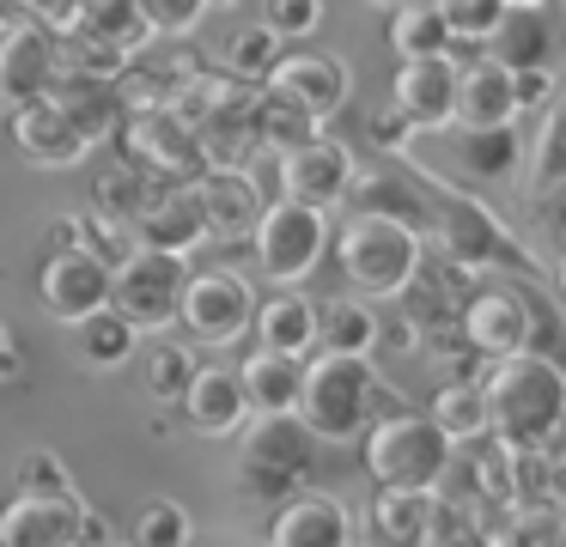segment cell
Masks as SVG:
<instances>
[{
    "instance_id": "cell-52",
    "label": "cell",
    "mask_w": 566,
    "mask_h": 547,
    "mask_svg": "<svg viewBox=\"0 0 566 547\" xmlns=\"http://www.w3.org/2000/svg\"><path fill=\"white\" fill-rule=\"evenodd\" d=\"M213 7H238V0H208V12H213Z\"/></svg>"
},
{
    "instance_id": "cell-22",
    "label": "cell",
    "mask_w": 566,
    "mask_h": 547,
    "mask_svg": "<svg viewBox=\"0 0 566 547\" xmlns=\"http://www.w3.org/2000/svg\"><path fill=\"white\" fill-rule=\"evenodd\" d=\"M269 547H354V517L329 493H293L286 505H274Z\"/></svg>"
},
{
    "instance_id": "cell-54",
    "label": "cell",
    "mask_w": 566,
    "mask_h": 547,
    "mask_svg": "<svg viewBox=\"0 0 566 547\" xmlns=\"http://www.w3.org/2000/svg\"><path fill=\"white\" fill-rule=\"evenodd\" d=\"M560 517H566V498H560Z\"/></svg>"
},
{
    "instance_id": "cell-20",
    "label": "cell",
    "mask_w": 566,
    "mask_h": 547,
    "mask_svg": "<svg viewBox=\"0 0 566 547\" xmlns=\"http://www.w3.org/2000/svg\"><path fill=\"white\" fill-rule=\"evenodd\" d=\"M80 517H86L80 493H62V498L19 493L13 505L0 511V547H74Z\"/></svg>"
},
{
    "instance_id": "cell-35",
    "label": "cell",
    "mask_w": 566,
    "mask_h": 547,
    "mask_svg": "<svg viewBox=\"0 0 566 547\" xmlns=\"http://www.w3.org/2000/svg\"><path fill=\"white\" fill-rule=\"evenodd\" d=\"M384 340V323L366 298H329L317 304V347L335 353H371Z\"/></svg>"
},
{
    "instance_id": "cell-47",
    "label": "cell",
    "mask_w": 566,
    "mask_h": 547,
    "mask_svg": "<svg viewBox=\"0 0 566 547\" xmlns=\"http://www.w3.org/2000/svg\"><path fill=\"white\" fill-rule=\"evenodd\" d=\"M536 225L566 243V177L548 182V189H536Z\"/></svg>"
},
{
    "instance_id": "cell-40",
    "label": "cell",
    "mask_w": 566,
    "mask_h": 547,
    "mask_svg": "<svg viewBox=\"0 0 566 547\" xmlns=\"http://www.w3.org/2000/svg\"><path fill=\"white\" fill-rule=\"evenodd\" d=\"M189 371H196V359H189V347H177V340H153L147 359H140V383H147L153 401H177L189 383Z\"/></svg>"
},
{
    "instance_id": "cell-43",
    "label": "cell",
    "mask_w": 566,
    "mask_h": 547,
    "mask_svg": "<svg viewBox=\"0 0 566 547\" xmlns=\"http://www.w3.org/2000/svg\"><path fill=\"white\" fill-rule=\"evenodd\" d=\"M13 481H19V493H43V498H62V493H74V474H67V462L55 456V450H25V456L13 462Z\"/></svg>"
},
{
    "instance_id": "cell-12",
    "label": "cell",
    "mask_w": 566,
    "mask_h": 547,
    "mask_svg": "<svg viewBox=\"0 0 566 547\" xmlns=\"http://www.w3.org/2000/svg\"><path fill=\"white\" fill-rule=\"evenodd\" d=\"M457 328H463L469 353H481V359H505V353L530 347V340L542 335L536 311H530V298L517 286H500V280H488V286H475L463 298V316H457Z\"/></svg>"
},
{
    "instance_id": "cell-9",
    "label": "cell",
    "mask_w": 566,
    "mask_h": 547,
    "mask_svg": "<svg viewBox=\"0 0 566 547\" xmlns=\"http://www.w3.org/2000/svg\"><path fill=\"white\" fill-rule=\"evenodd\" d=\"M256 286L232 267H208V274L184 280V304H177V323L184 335H196L201 347H238L256 323Z\"/></svg>"
},
{
    "instance_id": "cell-5",
    "label": "cell",
    "mask_w": 566,
    "mask_h": 547,
    "mask_svg": "<svg viewBox=\"0 0 566 547\" xmlns=\"http://www.w3.org/2000/svg\"><path fill=\"white\" fill-rule=\"evenodd\" d=\"M427 225H432L439 255L457 262L463 274H481V267H530L524 243L500 225V213H488L463 189H444L439 177H427Z\"/></svg>"
},
{
    "instance_id": "cell-7",
    "label": "cell",
    "mask_w": 566,
    "mask_h": 547,
    "mask_svg": "<svg viewBox=\"0 0 566 547\" xmlns=\"http://www.w3.org/2000/svg\"><path fill=\"white\" fill-rule=\"evenodd\" d=\"M250 250H256V274L262 280L298 286V280L323 262V250H329V213L281 194V201L262 207L256 231H250Z\"/></svg>"
},
{
    "instance_id": "cell-26",
    "label": "cell",
    "mask_w": 566,
    "mask_h": 547,
    "mask_svg": "<svg viewBox=\"0 0 566 547\" xmlns=\"http://www.w3.org/2000/svg\"><path fill=\"white\" fill-rule=\"evenodd\" d=\"M347 207L354 213H384V219H402V225L427 231V177H402V170H354L347 182Z\"/></svg>"
},
{
    "instance_id": "cell-38",
    "label": "cell",
    "mask_w": 566,
    "mask_h": 547,
    "mask_svg": "<svg viewBox=\"0 0 566 547\" xmlns=\"http://www.w3.org/2000/svg\"><path fill=\"white\" fill-rule=\"evenodd\" d=\"M189 511L177 505V498H147V505L135 511V535H128V547H189Z\"/></svg>"
},
{
    "instance_id": "cell-42",
    "label": "cell",
    "mask_w": 566,
    "mask_h": 547,
    "mask_svg": "<svg viewBox=\"0 0 566 547\" xmlns=\"http://www.w3.org/2000/svg\"><path fill=\"white\" fill-rule=\"evenodd\" d=\"M444 24H451V43L481 49L493 36V24L505 19V0H439Z\"/></svg>"
},
{
    "instance_id": "cell-21",
    "label": "cell",
    "mask_w": 566,
    "mask_h": 547,
    "mask_svg": "<svg viewBox=\"0 0 566 547\" xmlns=\"http://www.w3.org/2000/svg\"><path fill=\"white\" fill-rule=\"evenodd\" d=\"M196 194L201 213H208V238H244V231H256L262 207H269L250 165H208L196 177Z\"/></svg>"
},
{
    "instance_id": "cell-46",
    "label": "cell",
    "mask_w": 566,
    "mask_h": 547,
    "mask_svg": "<svg viewBox=\"0 0 566 547\" xmlns=\"http://www.w3.org/2000/svg\"><path fill=\"white\" fill-rule=\"evenodd\" d=\"M554 92H560V80H554V61H542V67H512V97H517V116H530V109H548Z\"/></svg>"
},
{
    "instance_id": "cell-25",
    "label": "cell",
    "mask_w": 566,
    "mask_h": 547,
    "mask_svg": "<svg viewBox=\"0 0 566 547\" xmlns=\"http://www.w3.org/2000/svg\"><path fill=\"white\" fill-rule=\"evenodd\" d=\"M432 511H439L432 493H415V486H378V493H371V511H366L371 547H427Z\"/></svg>"
},
{
    "instance_id": "cell-24",
    "label": "cell",
    "mask_w": 566,
    "mask_h": 547,
    "mask_svg": "<svg viewBox=\"0 0 566 547\" xmlns=\"http://www.w3.org/2000/svg\"><path fill=\"white\" fill-rule=\"evenodd\" d=\"M50 97L74 116V128L86 134V146H104V140L123 134L128 104H123V85L116 80H98V73H55Z\"/></svg>"
},
{
    "instance_id": "cell-18",
    "label": "cell",
    "mask_w": 566,
    "mask_h": 547,
    "mask_svg": "<svg viewBox=\"0 0 566 547\" xmlns=\"http://www.w3.org/2000/svg\"><path fill=\"white\" fill-rule=\"evenodd\" d=\"M135 243H153V250H177L189 255L196 243H208V213H201L196 182H153L147 207L135 213Z\"/></svg>"
},
{
    "instance_id": "cell-6",
    "label": "cell",
    "mask_w": 566,
    "mask_h": 547,
    "mask_svg": "<svg viewBox=\"0 0 566 547\" xmlns=\"http://www.w3.org/2000/svg\"><path fill=\"white\" fill-rule=\"evenodd\" d=\"M311 444L298 413H256V425L244 432V456H238V493L256 505H286L298 493V481L311 474Z\"/></svg>"
},
{
    "instance_id": "cell-19",
    "label": "cell",
    "mask_w": 566,
    "mask_h": 547,
    "mask_svg": "<svg viewBox=\"0 0 566 547\" xmlns=\"http://www.w3.org/2000/svg\"><path fill=\"white\" fill-rule=\"evenodd\" d=\"M7 116H13V146L43 170H67V165H80V158L92 152L86 134L74 128V116H67L55 97H31V104L7 109Z\"/></svg>"
},
{
    "instance_id": "cell-16",
    "label": "cell",
    "mask_w": 566,
    "mask_h": 547,
    "mask_svg": "<svg viewBox=\"0 0 566 547\" xmlns=\"http://www.w3.org/2000/svg\"><path fill=\"white\" fill-rule=\"evenodd\" d=\"M55 73H62L55 67V31H43L38 19L0 24V109L50 97Z\"/></svg>"
},
{
    "instance_id": "cell-29",
    "label": "cell",
    "mask_w": 566,
    "mask_h": 547,
    "mask_svg": "<svg viewBox=\"0 0 566 547\" xmlns=\"http://www.w3.org/2000/svg\"><path fill=\"white\" fill-rule=\"evenodd\" d=\"M298 371H305V359L256 347L244 359V371H238V383H244V408L250 413H293L298 408Z\"/></svg>"
},
{
    "instance_id": "cell-11",
    "label": "cell",
    "mask_w": 566,
    "mask_h": 547,
    "mask_svg": "<svg viewBox=\"0 0 566 547\" xmlns=\"http://www.w3.org/2000/svg\"><path fill=\"white\" fill-rule=\"evenodd\" d=\"M439 158L444 177H457L463 189H481V182H512L524 170V140H517L512 122H493V128H469V122H444L439 128Z\"/></svg>"
},
{
    "instance_id": "cell-36",
    "label": "cell",
    "mask_w": 566,
    "mask_h": 547,
    "mask_svg": "<svg viewBox=\"0 0 566 547\" xmlns=\"http://www.w3.org/2000/svg\"><path fill=\"white\" fill-rule=\"evenodd\" d=\"M74 335H80V359L86 365H98V371H116V365H128L135 359V340H140V328L128 323L123 311H92L86 323H74Z\"/></svg>"
},
{
    "instance_id": "cell-50",
    "label": "cell",
    "mask_w": 566,
    "mask_h": 547,
    "mask_svg": "<svg viewBox=\"0 0 566 547\" xmlns=\"http://www.w3.org/2000/svg\"><path fill=\"white\" fill-rule=\"evenodd\" d=\"M560 298H566V243H560Z\"/></svg>"
},
{
    "instance_id": "cell-39",
    "label": "cell",
    "mask_w": 566,
    "mask_h": 547,
    "mask_svg": "<svg viewBox=\"0 0 566 547\" xmlns=\"http://www.w3.org/2000/svg\"><path fill=\"white\" fill-rule=\"evenodd\" d=\"M530 189H548V182L566 177V97H554L548 116L536 128V152H530Z\"/></svg>"
},
{
    "instance_id": "cell-1",
    "label": "cell",
    "mask_w": 566,
    "mask_h": 547,
    "mask_svg": "<svg viewBox=\"0 0 566 547\" xmlns=\"http://www.w3.org/2000/svg\"><path fill=\"white\" fill-rule=\"evenodd\" d=\"M488 420L493 438L512 450L530 444H560L566 432V371L536 347H517L505 359H488Z\"/></svg>"
},
{
    "instance_id": "cell-37",
    "label": "cell",
    "mask_w": 566,
    "mask_h": 547,
    "mask_svg": "<svg viewBox=\"0 0 566 547\" xmlns=\"http://www.w3.org/2000/svg\"><path fill=\"white\" fill-rule=\"evenodd\" d=\"M153 182H159V177H147L140 165H123V170H111V177L92 189V207H98L104 219H116V225H135V213L147 207Z\"/></svg>"
},
{
    "instance_id": "cell-13",
    "label": "cell",
    "mask_w": 566,
    "mask_h": 547,
    "mask_svg": "<svg viewBox=\"0 0 566 547\" xmlns=\"http://www.w3.org/2000/svg\"><path fill=\"white\" fill-rule=\"evenodd\" d=\"M38 298H43V311H50L55 323H67V328L86 323L92 311L111 304V262L92 255V250H80V243H62L38 274Z\"/></svg>"
},
{
    "instance_id": "cell-14",
    "label": "cell",
    "mask_w": 566,
    "mask_h": 547,
    "mask_svg": "<svg viewBox=\"0 0 566 547\" xmlns=\"http://www.w3.org/2000/svg\"><path fill=\"white\" fill-rule=\"evenodd\" d=\"M354 152H347L342 140H329V134H317V140L293 146V152H274V177H281V194L286 201H305V207H342L347 201V182H354Z\"/></svg>"
},
{
    "instance_id": "cell-28",
    "label": "cell",
    "mask_w": 566,
    "mask_h": 547,
    "mask_svg": "<svg viewBox=\"0 0 566 547\" xmlns=\"http://www.w3.org/2000/svg\"><path fill=\"white\" fill-rule=\"evenodd\" d=\"M457 122L469 128H493V122H517V97H512V67L500 61H469L457 73Z\"/></svg>"
},
{
    "instance_id": "cell-15",
    "label": "cell",
    "mask_w": 566,
    "mask_h": 547,
    "mask_svg": "<svg viewBox=\"0 0 566 547\" xmlns=\"http://www.w3.org/2000/svg\"><path fill=\"white\" fill-rule=\"evenodd\" d=\"M457 61L451 55H415V61H396V80H390V109L408 122L415 134H432L444 122H457Z\"/></svg>"
},
{
    "instance_id": "cell-30",
    "label": "cell",
    "mask_w": 566,
    "mask_h": 547,
    "mask_svg": "<svg viewBox=\"0 0 566 547\" xmlns=\"http://www.w3.org/2000/svg\"><path fill=\"white\" fill-rule=\"evenodd\" d=\"M481 55L500 61V67H542L554 55V31L542 19V7H505V19L481 43Z\"/></svg>"
},
{
    "instance_id": "cell-53",
    "label": "cell",
    "mask_w": 566,
    "mask_h": 547,
    "mask_svg": "<svg viewBox=\"0 0 566 547\" xmlns=\"http://www.w3.org/2000/svg\"><path fill=\"white\" fill-rule=\"evenodd\" d=\"M0 24H7V7H0Z\"/></svg>"
},
{
    "instance_id": "cell-8",
    "label": "cell",
    "mask_w": 566,
    "mask_h": 547,
    "mask_svg": "<svg viewBox=\"0 0 566 547\" xmlns=\"http://www.w3.org/2000/svg\"><path fill=\"white\" fill-rule=\"evenodd\" d=\"M184 280H189V255L135 243L111 267V311H123L135 328H171L177 304H184Z\"/></svg>"
},
{
    "instance_id": "cell-34",
    "label": "cell",
    "mask_w": 566,
    "mask_h": 547,
    "mask_svg": "<svg viewBox=\"0 0 566 547\" xmlns=\"http://www.w3.org/2000/svg\"><path fill=\"white\" fill-rule=\"evenodd\" d=\"M390 49H396V61H415V55H451V24H444L439 0H396Z\"/></svg>"
},
{
    "instance_id": "cell-48",
    "label": "cell",
    "mask_w": 566,
    "mask_h": 547,
    "mask_svg": "<svg viewBox=\"0 0 566 547\" xmlns=\"http://www.w3.org/2000/svg\"><path fill=\"white\" fill-rule=\"evenodd\" d=\"M74 547H111V529H104V517H98V511H86V517H80Z\"/></svg>"
},
{
    "instance_id": "cell-44",
    "label": "cell",
    "mask_w": 566,
    "mask_h": 547,
    "mask_svg": "<svg viewBox=\"0 0 566 547\" xmlns=\"http://www.w3.org/2000/svg\"><path fill=\"white\" fill-rule=\"evenodd\" d=\"M135 7L153 24V36H189L208 12V0H135Z\"/></svg>"
},
{
    "instance_id": "cell-33",
    "label": "cell",
    "mask_w": 566,
    "mask_h": 547,
    "mask_svg": "<svg viewBox=\"0 0 566 547\" xmlns=\"http://www.w3.org/2000/svg\"><path fill=\"white\" fill-rule=\"evenodd\" d=\"M566 498V469L554 462V444L512 450V505L524 511H560Z\"/></svg>"
},
{
    "instance_id": "cell-49",
    "label": "cell",
    "mask_w": 566,
    "mask_h": 547,
    "mask_svg": "<svg viewBox=\"0 0 566 547\" xmlns=\"http://www.w3.org/2000/svg\"><path fill=\"white\" fill-rule=\"evenodd\" d=\"M13 371H19V340H13V328L0 323V383H7Z\"/></svg>"
},
{
    "instance_id": "cell-55",
    "label": "cell",
    "mask_w": 566,
    "mask_h": 547,
    "mask_svg": "<svg viewBox=\"0 0 566 547\" xmlns=\"http://www.w3.org/2000/svg\"><path fill=\"white\" fill-rule=\"evenodd\" d=\"M560 438H566V432H560Z\"/></svg>"
},
{
    "instance_id": "cell-4",
    "label": "cell",
    "mask_w": 566,
    "mask_h": 547,
    "mask_svg": "<svg viewBox=\"0 0 566 547\" xmlns=\"http://www.w3.org/2000/svg\"><path fill=\"white\" fill-rule=\"evenodd\" d=\"M457 444L432 425V413L390 408L366 425V474L371 486H415V493H439L444 469H451Z\"/></svg>"
},
{
    "instance_id": "cell-51",
    "label": "cell",
    "mask_w": 566,
    "mask_h": 547,
    "mask_svg": "<svg viewBox=\"0 0 566 547\" xmlns=\"http://www.w3.org/2000/svg\"><path fill=\"white\" fill-rule=\"evenodd\" d=\"M505 7H548V0H505Z\"/></svg>"
},
{
    "instance_id": "cell-41",
    "label": "cell",
    "mask_w": 566,
    "mask_h": 547,
    "mask_svg": "<svg viewBox=\"0 0 566 547\" xmlns=\"http://www.w3.org/2000/svg\"><path fill=\"white\" fill-rule=\"evenodd\" d=\"M281 61V36L269 31V24H244V31L226 43V67H232V80H269V67Z\"/></svg>"
},
{
    "instance_id": "cell-17",
    "label": "cell",
    "mask_w": 566,
    "mask_h": 547,
    "mask_svg": "<svg viewBox=\"0 0 566 547\" xmlns=\"http://www.w3.org/2000/svg\"><path fill=\"white\" fill-rule=\"evenodd\" d=\"M281 97H293V104H305L311 116L329 122L335 109L354 97V67H347L342 55H329V49H293V55H281L269 67V80Z\"/></svg>"
},
{
    "instance_id": "cell-23",
    "label": "cell",
    "mask_w": 566,
    "mask_h": 547,
    "mask_svg": "<svg viewBox=\"0 0 566 547\" xmlns=\"http://www.w3.org/2000/svg\"><path fill=\"white\" fill-rule=\"evenodd\" d=\"M177 408H184V420L196 425L201 438H232L250 413L244 383H238V371H226V365H196L184 396H177Z\"/></svg>"
},
{
    "instance_id": "cell-2",
    "label": "cell",
    "mask_w": 566,
    "mask_h": 547,
    "mask_svg": "<svg viewBox=\"0 0 566 547\" xmlns=\"http://www.w3.org/2000/svg\"><path fill=\"white\" fill-rule=\"evenodd\" d=\"M396 401H384L378 371H371V353H335L317 347L298 371V420L317 444H347L359 438L378 413H390Z\"/></svg>"
},
{
    "instance_id": "cell-45",
    "label": "cell",
    "mask_w": 566,
    "mask_h": 547,
    "mask_svg": "<svg viewBox=\"0 0 566 547\" xmlns=\"http://www.w3.org/2000/svg\"><path fill=\"white\" fill-rule=\"evenodd\" d=\"M262 24H269L274 36H311L323 24V0H269V7H262Z\"/></svg>"
},
{
    "instance_id": "cell-3",
    "label": "cell",
    "mask_w": 566,
    "mask_h": 547,
    "mask_svg": "<svg viewBox=\"0 0 566 547\" xmlns=\"http://www.w3.org/2000/svg\"><path fill=\"white\" fill-rule=\"evenodd\" d=\"M335 255H342V274L354 280V292L366 298H402L420 280V262H427V238L402 219L384 213H354L335 238Z\"/></svg>"
},
{
    "instance_id": "cell-10",
    "label": "cell",
    "mask_w": 566,
    "mask_h": 547,
    "mask_svg": "<svg viewBox=\"0 0 566 547\" xmlns=\"http://www.w3.org/2000/svg\"><path fill=\"white\" fill-rule=\"evenodd\" d=\"M123 146H128V165H140L147 177L159 182H196L201 170V140L171 104H140L123 116Z\"/></svg>"
},
{
    "instance_id": "cell-32",
    "label": "cell",
    "mask_w": 566,
    "mask_h": 547,
    "mask_svg": "<svg viewBox=\"0 0 566 547\" xmlns=\"http://www.w3.org/2000/svg\"><path fill=\"white\" fill-rule=\"evenodd\" d=\"M432 425H439L451 444H475V438H488L493 420H488V389H481V377H457V383H444L439 396H432Z\"/></svg>"
},
{
    "instance_id": "cell-31",
    "label": "cell",
    "mask_w": 566,
    "mask_h": 547,
    "mask_svg": "<svg viewBox=\"0 0 566 547\" xmlns=\"http://www.w3.org/2000/svg\"><path fill=\"white\" fill-rule=\"evenodd\" d=\"M323 134V116H311L305 104L281 97L274 85H256V140L262 152H293V146L317 140Z\"/></svg>"
},
{
    "instance_id": "cell-27",
    "label": "cell",
    "mask_w": 566,
    "mask_h": 547,
    "mask_svg": "<svg viewBox=\"0 0 566 547\" xmlns=\"http://www.w3.org/2000/svg\"><path fill=\"white\" fill-rule=\"evenodd\" d=\"M250 335H256V347H269V353H293V359H305V353H317V304H311L298 286H281L274 298L256 304Z\"/></svg>"
}]
</instances>
